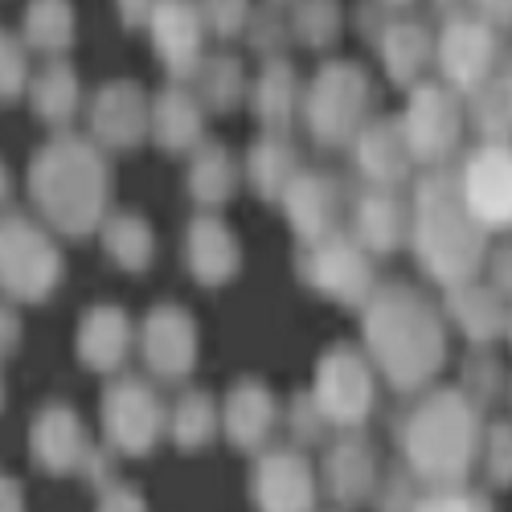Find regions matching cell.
<instances>
[{
	"label": "cell",
	"mask_w": 512,
	"mask_h": 512,
	"mask_svg": "<svg viewBox=\"0 0 512 512\" xmlns=\"http://www.w3.org/2000/svg\"><path fill=\"white\" fill-rule=\"evenodd\" d=\"M398 439H402L410 476L431 488L463 484L484 451L480 414L455 390H439L422 406H414L410 418L402 422Z\"/></svg>",
	"instance_id": "6da1fadb"
},
{
	"label": "cell",
	"mask_w": 512,
	"mask_h": 512,
	"mask_svg": "<svg viewBox=\"0 0 512 512\" xmlns=\"http://www.w3.org/2000/svg\"><path fill=\"white\" fill-rule=\"evenodd\" d=\"M365 340L373 361L386 369L398 390H418L443 365V324L435 308L410 287H390L373 295L365 316Z\"/></svg>",
	"instance_id": "7a4b0ae2"
},
{
	"label": "cell",
	"mask_w": 512,
	"mask_h": 512,
	"mask_svg": "<svg viewBox=\"0 0 512 512\" xmlns=\"http://www.w3.org/2000/svg\"><path fill=\"white\" fill-rule=\"evenodd\" d=\"M414 246L422 267L439 283L463 287L484 263V226L472 209H467L459 181L451 177H426L418 185L414 201Z\"/></svg>",
	"instance_id": "3957f363"
},
{
	"label": "cell",
	"mask_w": 512,
	"mask_h": 512,
	"mask_svg": "<svg viewBox=\"0 0 512 512\" xmlns=\"http://www.w3.org/2000/svg\"><path fill=\"white\" fill-rule=\"evenodd\" d=\"M29 189L46 222L70 234H87L103 218L107 173L95 148L82 140H54L46 152H37Z\"/></svg>",
	"instance_id": "277c9868"
},
{
	"label": "cell",
	"mask_w": 512,
	"mask_h": 512,
	"mask_svg": "<svg viewBox=\"0 0 512 512\" xmlns=\"http://www.w3.org/2000/svg\"><path fill=\"white\" fill-rule=\"evenodd\" d=\"M320 480L300 451H267L250 472V500L259 512H316Z\"/></svg>",
	"instance_id": "5b68a950"
},
{
	"label": "cell",
	"mask_w": 512,
	"mask_h": 512,
	"mask_svg": "<svg viewBox=\"0 0 512 512\" xmlns=\"http://www.w3.org/2000/svg\"><path fill=\"white\" fill-rule=\"evenodd\" d=\"M459 193L484 230H508L512 226V148L488 144L472 152V160L459 173Z\"/></svg>",
	"instance_id": "8992f818"
},
{
	"label": "cell",
	"mask_w": 512,
	"mask_h": 512,
	"mask_svg": "<svg viewBox=\"0 0 512 512\" xmlns=\"http://www.w3.org/2000/svg\"><path fill=\"white\" fill-rule=\"evenodd\" d=\"M62 275V259L54 242L29 222L5 226V287L17 300H46Z\"/></svg>",
	"instance_id": "52a82bcc"
},
{
	"label": "cell",
	"mask_w": 512,
	"mask_h": 512,
	"mask_svg": "<svg viewBox=\"0 0 512 512\" xmlns=\"http://www.w3.org/2000/svg\"><path fill=\"white\" fill-rule=\"evenodd\" d=\"M103 431L115 451L123 455H148L164 431V410L156 394L140 381H119L103 402Z\"/></svg>",
	"instance_id": "ba28073f"
},
{
	"label": "cell",
	"mask_w": 512,
	"mask_h": 512,
	"mask_svg": "<svg viewBox=\"0 0 512 512\" xmlns=\"http://www.w3.org/2000/svg\"><path fill=\"white\" fill-rule=\"evenodd\" d=\"M316 406L336 426H357L373 410V377L353 349H336L320 361L316 373Z\"/></svg>",
	"instance_id": "9c48e42d"
},
{
	"label": "cell",
	"mask_w": 512,
	"mask_h": 512,
	"mask_svg": "<svg viewBox=\"0 0 512 512\" xmlns=\"http://www.w3.org/2000/svg\"><path fill=\"white\" fill-rule=\"evenodd\" d=\"M320 488L332 496L336 508H361L377 496V455L365 439L349 435L328 447L320 467Z\"/></svg>",
	"instance_id": "30bf717a"
},
{
	"label": "cell",
	"mask_w": 512,
	"mask_h": 512,
	"mask_svg": "<svg viewBox=\"0 0 512 512\" xmlns=\"http://www.w3.org/2000/svg\"><path fill=\"white\" fill-rule=\"evenodd\" d=\"M87 435H82V422L74 410L66 406H50L33 418L29 431V455L41 472L50 476H70L82 472V459H87Z\"/></svg>",
	"instance_id": "8fae6325"
},
{
	"label": "cell",
	"mask_w": 512,
	"mask_h": 512,
	"mask_svg": "<svg viewBox=\"0 0 512 512\" xmlns=\"http://www.w3.org/2000/svg\"><path fill=\"white\" fill-rule=\"evenodd\" d=\"M144 361L160 377H185L197 357V332L181 308H156L144 320Z\"/></svg>",
	"instance_id": "7c38bea8"
},
{
	"label": "cell",
	"mask_w": 512,
	"mask_h": 512,
	"mask_svg": "<svg viewBox=\"0 0 512 512\" xmlns=\"http://www.w3.org/2000/svg\"><path fill=\"white\" fill-rule=\"evenodd\" d=\"M308 275L320 291L332 295V300L357 304L369 295V263H365V254L345 238H324L312 254Z\"/></svg>",
	"instance_id": "4fadbf2b"
},
{
	"label": "cell",
	"mask_w": 512,
	"mask_h": 512,
	"mask_svg": "<svg viewBox=\"0 0 512 512\" xmlns=\"http://www.w3.org/2000/svg\"><path fill=\"white\" fill-rule=\"evenodd\" d=\"M222 426L234 447L242 451H259L267 439H271V426H275V402L263 386L254 381H242V386L230 394L226 402V414H222Z\"/></svg>",
	"instance_id": "5bb4252c"
},
{
	"label": "cell",
	"mask_w": 512,
	"mask_h": 512,
	"mask_svg": "<svg viewBox=\"0 0 512 512\" xmlns=\"http://www.w3.org/2000/svg\"><path fill=\"white\" fill-rule=\"evenodd\" d=\"M127 345H132V324H127L119 308H95L82 320L78 353L91 369H119L127 357Z\"/></svg>",
	"instance_id": "9a60e30c"
},
{
	"label": "cell",
	"mask_w": 512,
	"mask_h": 512,
	"mask_svg": "<svg viewBox=\"0 0 512 512\" xmlns=\"http://www.w3.org/2000/svg\"><path fill=\"white\" fill-rule=\"evenodd\" d=\"M455 127V111L443 103V95H422L406 119V144L426 160H439L455 144Z\"/></svg>",
	"instance_id": "2e32d148"
},
{
	"label": "cell",
	"mask_w": 512,
	"mask_h": 512,
	"mask_svg": "<svg viewBox=\"0 0 512 512\" xmlns=\"http://www.w3.org/2000/svg\"><path fill=\"white\" fill-rule=\"evenodd\" d=\"M189 267L201 283H226L238 267V246L222 222H193L189 226Z\"/></svg>",
	"instance_id": "e0dca14e"
},
{
	"label": "cell",
	"mask_w": 512,
	"mask_h": 512,
	"mask_svg": "<svg viewBox=\"0 0 512 512\" xmlns=\"http://www.w3.org/2000/svg\"><path fill=\"white\" fill-rule=\"evenodd\" d=\"M287 209H291V222L300 226L304 238L320 242L336 218V189L320 177H304V181H291L287 189Z\"/></svg>",
	"instance_id": "ac0fdd59"
},
{
	"label": "cell",
	"mask_w": 512,
	"mask_h": 512,
	"mask_svg": "<svg viewBox=\"0 0 512 512\" xmlns=\"http://www.w3.org/2000/svg\"><path fill=\"white\" fill-rule=\"evenodd\" d=\"M357 230L361 242H369L373 250H394L406 234V209L390 193H373L357 209Z\"/></svg>",
	"instance_id": "d6986e66"
},
{
	"label": "cell",
	"mask_w": 512,
	"mask_h": 512,
	"mask_svg": "<svg viewBox=\"0 0 512 512\" xmlns=\"http://www.w3.org/2000/svg\"><path fill=\"white\" fill-rule=\"evenodd\" d=\"M451 316L455 324L472 336V340H492L504 328V308H500V295L480 291V287H459L451 295Z\"/></svg>",
	"instance_id": "ffe728a7"
},
{
	"label": "cell",
	"mask_w": 512,
	"mask_h": 512,
	"mask_svg": "<svg viewBox=\"0 0 512 512\" xmlns=\"http://www.w3.org/2000/svg\"><path fill=\"white\" fill-rule=\"evenodd\" d=\"M213 426H218V418H213V402L205 394H185L173 410V418H168V431H173V443L185 447V451H197L213 439Z\"/></svg>",
	"instance_id": "44dd1931"
},
{
	"label": "cell",
	"mask_w": 512,
	"mask_h": 512,
	"mask_svg": "<svg viewBox=\"0 0 512 512\" xmlns=\"http://www.w3.org/2000/svg\"><path fill=\"white\" fill-rule=\"evenodd\" d=\"M103 242L107 250L115 254V263L132 267V271H144L148 259H152V234L140 218H132V213H123V218H111L107 230H103Z\"/></svg>",
	"instance_id": "7402d4cb"
},
{
	"label": "cell",
	"mask_w": 512,
	"mask_h": 512,
	"mask_svg": "<svg viewBox=\"0 0 512 512\" xmlns=\"http://www.w3.org/2000/svg\"><path fill=\"white\" fill-rule=\"evenodd\" d=\"M361 168L381 181V185H394L406 177V144H402V132L390 136V132H369L365 144H361Z\"/></svg>",
	"instance_id": "603a6c76"
},
{
	"label": "cell",
	"mask_w": 512,
	"mask_h": 512,
	"mask_svg": "<svg viewBox=\"0 0 512 512\" xmlns=\"http://www.w3.org/2000/svg\"><path fill=\"white\" fill-rule=\"evenodd\" d=\"M234 185V168H230V156L222 148H205L193 164V193L197 201H226Z\"/></svg>",
	"instance_id": "cb8c5ba5"
},
{
	"label": "cell",
	"mask_w": 512,
	"mask_h": 512,
	"mask_svg": "<svg viewBox=\"0 0 512 512\" xmlns=\"http://www.w3.org/2000/svg\"><path fill=\"white\" fill-rule=\"evenodd\" d=\"M95 127L107 144H132L140 136V103H119V95H111L107 103H99Z\"/></svg>",
	"instance_id": "d4e9b609"
},
{
	"label": "cell",
	"mask_w": 512,
	"mask_h": 512,
	"mask_svg": "<svg viewBox=\"0 0 512 512\" xmlns=\"http://www.w3.org/2000/svg\"><path fill=\"white\" fill-rule=\"evenodd\" d=\"M480 459H484V472H488L492 488H512V426L508 422H496L484 435Z\"/></svg>",
	"instance_id": "484cf974"
},
{
	"label": "cell",
	"mask_w": 512,
	"mask_h": 512,
	"mask_svg": "<svg viewBox=\"0 0 512 512\" xmlns=\"http://www.w3.org/2000/svg\"><path fill=\"white\" fill-rule=\"evenodd\" d=\"M418 512H496L492 500L484 492H472L463 484H447V488H431L418 500Z\"/></svg>",
	"instance_id": "4316f807"
},
{
	"label": "cell",
	"mask_w": 512,
	"mask_h": 512,
	"mask_svg": "<svg viewBox=\"0 0 512 512\" xmlns=\"http://www.w3.org/2000/svg\"><path fill=\"white\" fill-rule=\"evenodd\" d=\"M250 173H254V185H259L263 193H283V181L291 177V156H287V148L263 144L259 152L250 156Z\"/></svg>",
	"instance_id": "83f0119b"
},
{
	"label": "cell",
	"mask_w": 512,
	"mask_h": 512,
	"mask_svg": "<svg viewBox=\"0 0 512 512\" xmlns=\"http://www.w3.org/2000/svg\"><path fill=\"white\" fill-rule=\"evenodd\" d=\"M418 488H414V480L410 476H402V472H394L386 484L377 488V496H373V512H418Z\"/></svg>",
	"instance_id": "f1b7e54d"
},
{
	"label": "cell",
	"mask_w": 512,
	"mask_h": 512,
	"mask_svg": "<svg viewBox=\"0 0 512 512\" xmlns=\"http://www.w3.org/2000/svg\"><path fill=\"white\" fill-rule=\"evenodd\" d=\"M193 127H197V119H193V111H185L181 103H168V107H160V115H156V132H160V140H164L168 148H185V144L193 140Z\"/></svg>",
	"instance_id": "f546056e"
},
{
	"label": "cell",
	"mask_w": 512,
	"mask_h": 512,
	"mask_svg": "<svg viewBox=\"0 0 512 512\" xmlns=\"http://www.w3.org/2000/svg\"><path fill=\"white\" fill-rule=\"evenodd\" d=\"M320 422H328L324 418V410L316 406V398L312 402H295V410H291V435L300 439V443H316L320 439Z\"/></svg>",
	"instance_id": "4dcf8cb0"
},
{
	"label": "cell",
	"mask_w": 512,
	"mask_h": 512,
	"mask_svg": "<svg viewBox=\"0 0 512 512\" xmlns=\"http://www.w3.org/2000/svg\"><path fill=\"white\" fill-rule=\"evenodd\" d=\"M95 512H148V504H144V496H140L136 488H127V484H107V488L99 492Z\"/></svg>",
	"instance_id": "1f68e13d"
},
{
	"label": "cell",
	"mask_w": 512,
	"mask_h": 512,
	"mask_svg": "<svg viewBox=\"0 0 512 512\" xmlns=\"http://www.w3.org/2000/svg\"><path fill=\"white\" fill-rule=\"evenodd\" d=\"M467 390H472L476 398H492V394H500V369L488 365V357H480L472 369H467Z\"/></svg>",
	"instance_id": "d6a6232c"
},
{
	"label": "cell",
	"mask_w": 512,
	"mask_h": 512,
	"mask_svg": "<svg viewBox=\"0 0 512 512\" xmlns=\"http://www.w3.org/2000/svg\"><path fill=\"white\" fill-rule=\"evenodd\" d=\"M5 496H0V512H25V488L17 480H5V488H0Z\"/></svg>",
	"instance_id": "836d02e7"
},
{
	"label": "cell",
	"mask_w": 512,
	"mask_h": 512,
	"mask_svg": "<svg viewBox=\"0 0 512 512\" xmlns=\"http://www.w3.org/2000/svg\"><path fill=\"white\" fill-rule=\"evenodd\" d=\"M496 287L500 291H512V250H504L496 259Z\"/></svg>",
	"instance_id": "e575fe53"
}]
</instances>
